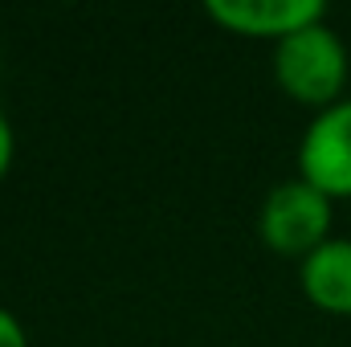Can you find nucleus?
I'll return each instance as SVG.
<instances>
[{"label": "nucleus", "mask_w": 351, "mask_h": 347, "mask_svg": "<svg viewBox=\"0 0 351 347\" xmlns=\"http://www.w3.org/2000/svg\"><path fill=\"white\" fill-rule=\"evenodd\" d=\"M0 347H29L21 319L12 311H4V307H0Z\"/></svg>", "instance_id": "6"}, {"label": "nucleus", "mask_w": 351, "mask_h": 347, "mask_svg": "<svg viewBox=\"0 0 351 347\" xmlns=\"http://www.w3.org/2000/svg\"><path fill=\"white\" fill-rule=\"evenodd\" d=\"M298 176L331 200L351 196V98L319 110L298 143Z\"/></svg>", "instance_id": "3"}, {"label": "nucleus", "mask_w": 351, "mask_h": 347, "mask_svg": "<svg viewBox=\"0 0 351 347\" xmlns=\"http://www.w3.org/2000/svg\"><path fill=\"white\" fill-rule=\"evenodd\" d=\"M204 16L241 37H269L274 45L306 25L327 21L323 0H204Z\"/></svg>", "instance_id": "4"}, {"label": "nucleus", "mask_w": 351, "mask_h": 347, "mask_svg": "<svg viewBox=\"0 0 351 347\" xmlns=\"http://www.w3.org/2000/svg\"><path fill=\"white\" fill-rule=\"evenodd\" d=\"M302 294L331 315H351V237H327L298 261Z\"/></svg>", "instance_id": "5"}, {"label": "nucleus", "mask_w": 351, "mask_h": 347, "mask_svg": "<svg viewBox=\"0 0 351 347\" xmlns=\"http://www.w3.org/2000/svg\"><path fill=\"white\" fill-rule=\"evenodd\" d=\"M335 200L306 184L302 176L269 188L258 213V237L282 258H306L331 237V208Z\"/></svg>", "instance_id": "2"}, {"label": "nucleus", "mask_w": 351, "mask_h": 347, "mask_svg": "<svg viewBox=\"0 0 351 347\" xmlns=\"http://www.w3.org/2000/svg\"><path fill=\"white\" fill-rule=\"evenodd\" d=\"M274 78L294 102L327 110L348 86V45L327 21L306 25L274 45Z\"/></svg>", "instance_id": "1"}, {"label": "nucleus", "mask_w": 351, "mask_h": 347, "mask_svg": "<svg viewBox=\"0 0 351 347\" xmlns=\"http://www.w3.org/2000/svg\"><path fill=\"white\" fill-rule=\"evenodd\" d=\"M12 152H16V139H12V123H8V115L0 110V180L8 176V168H12Z\"/></svg>", "instance_id": "7"}]
</instances>
